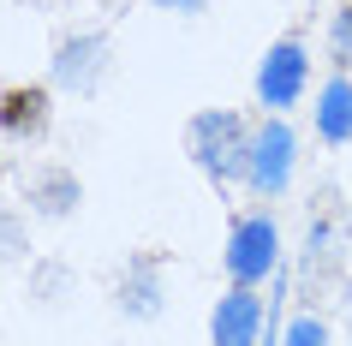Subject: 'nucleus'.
Segmentation results:
<instances>
[{
    "label": "nucleus",
    "mask_w": 352,
    "mask_h": 346,
    "mask_svg": "<svg viewBox=\"0 0 352 346\" xmlns=\"http://www.w3.org/2000/svg\"><path fill=\"white\" fill-rule=\"evenodd\" d=\"M251 120L233 108H197L186 120V155L197 162L209 185H245V162H251Z\"/></svg>",
    "instance_id": "1"
},
{
    "label": "nucleus",
    "mask_w": 352,
    "mask_h": 346,
    "mask_svg": "<svg viewBox=\"0 0 352 346\" xmlns=\"http://www.w3.org/2000/svg\"><path fill=\"white\" fill-rule=\"evenodd\" d=\"M113 78V36L108 30H66L48 54V90L90 102L102 96V84Z\"/></svg>",
    "instance_id": "2"
},
{
    "label": "nucleus",
    "mask_w": 352,
    "mask_h": 346,
    "mask_svg": "<svg viewBox=\"0 0 352 346\" xmlns=\"http://www.w3.org/2000/svg\"><path fill=\"white\" fill-rule=\"evenodd\" d=\"M298 173V131L287 126V113H263L251 131V162H245V191L257 203H280L293 191Z\"/></svg>",
    "instance_id": "3"
},
{
    "label": "nucleus",
    "mask_w": 352,
    "mask_h": 346,
    "mask_svg": "<svg viewBox=\"0 0 352 346\" xmlns=\"http://www.w3.org/2000/svg\"><path fill=\"white\" fill-rule=\"evenodd\" d=\"M221 269L233 287H263L269 274L280 269V227L269 209H251V215H233L221 245Z\"/></svg>",
    "instance_id": "4"
},
{
    "label": "nucleus",
    "mask_w": 352,
    "mask_h": 346,
    "mask_svg": "<svg viewBox=\"0 0 352 346\" xmlns=\"http://www.w3.org/2000/svg\"><path fill=\"white\" fill-rule=\"evenodd\" d=\"M305 90H311V48H305V36L269 42L257 60V102L269 113H287L305 102Z\"/></svg>",
    "instance_id": "5"
},
{
    "label": "nucleus",
    "mask_w": 352,
    "mask_h": 346,
    "mask_svg": "<svg viewBox=\"0 0 352 346\" xmlns=\"http://www.w3.org/2000/svg\"><path fill=\"white\" fill-rule=\"evenodd\" d=\"M113 310L126 323H155L167 310V251H131L113 281Z\"/></svg>",
    "instance_id": "6"
},
{
    "label": "nucleus",
    "mask_w": 352,
    "mask_h": 346,
    "mask_svg": "<svg viewBox=\"0 0 352 346\" xmlns=\"http://www.w3.org/2000/svg\"><path fill=\"white\" fill-rule=\"evenodd\" d=\"M54 131V90L48 84H6L0 90V138L6 144H42Z\"/></svg>",
    "instance_id": "7"
},
{
    "label": "nucleus",
    "mask_w": 352,
    "mask_h": 346,
    "mask_svg": "<svg viewBox=\"0 0 352 346\" xmlns=\"http://www.w3.org/2000/svg\"><path fill=\"white\" fill-rule=\"evenodd\" d=\"M24 203L36 221H72L84 209V180L78 167H60V162H42L24 173Z\"/></svg>",
    "instance_id": "8"
},
{
    "label": "nucleus",
    "mask_w": 352,
    "mask_h": 346,
    "mask_svg": "<svg viewBox=\"0 0 352 346\" xmlns=\"http://www.w3.org/2000/svg\"><path fill=\"white\" fill-rule=\"evenodd\" d=\"M209 346H263V292L227 287L209 310Z\"/></svg>",
    "instance_id": "9"
},
{
    "label": "nucleus",
    "mask_w": 352,
    "mask_h": 346,
    "mask_svg": "<svg viewBox=\"0 0 352 346\" xmlns=\"http://www.w3.org/2000/svg\"><path fill=\"white\" fill-rule=\"evenodd\" d=\"M316 138L329 149L352 144V72H334L322 90H316Z\"/></svg>",
    "instance_id": "10"
},
{
    "label": "nucleus",
    "mask_w": 352,
    "mask_h": 346,
    "mask_svg": "<svg viewBox=\"0 0 352 346\" xmlns=\"http://www.w3.org/2000/svg\"><path fill=\"white\" fill-rule=\"evenodd\" d=\"M78 287V269L66 263V257H30V274H24V299L36 310H60L66 299H72Z\"/></svg>",
    "instance_id": "11"
},
{
    "label": "nucleus",
    "mask_w": 352,
    "mask_h": 346,
    "mask_svg": "<svg viewBox=\"0 0 352 346\" xmlns=\"http://www.w3.org/2000/svg\"><path fill=\"white\" fill-rule=\"evenodd\" d=\"M12 263H30V215L0 203V269H12Z\"/></svg>",
    "instance_id": "12"
},
{
    "label": "nucleus",
    "mask_w": 352,
    "mask_h": 346,
    "mask_svg": "<svg viewBox=\"0 0 352 346\" xmlns=\"http://www.w3.org/2000/svg\"><path fill=\"white\" fill-rule=\"evenodd\" d=\"M334 263V221H311V233H305V281H316V274H329Z\"/></svg>",
    "instance_id": "13"
},
{
    "label": "nucleus",
    "mask_w": 352,
    "mask_h": 346,
    "mask_svg": "<svg viewBox=\"0 0 352 346\" xmlns=\"http://www.w3.org/2000/svg\"><path fill=\"white\" fill-rule=\"evenodd\" d=\"M329 60L334 72H352V0H340V12L329 24Z\"/></svg>",
    "instance_id": "14"
},
{
    "label": "nucleus",
    "mask_w": 352,
    "mask_h": 346,
    "mask_svg": "<svg viewBox=\"0 0 352 346\" xmlns=\"http://www.w3.org/2000/svg\"><path fill=\"white\" fill-rule=\"evenodd\" d=\"M280 346H329V323L322 316H293L287 334H280Z\"/></svg>",
    "instance_id": "15"
},
{
    "label": "nucleus",
    "mask_w": 352,
    "mask_h": 346,
    "mask_svg": "<svg viewBox=\"0 0 352 346\" xmlns=\"http://www.w3.org/2000/svg\"><path fill=\"white\" fill-rule=\"evenodd\" d=\"M149 6H162V12H179V19H197V12H209L215 0H149Z\"/></svg>",
    "instance_id": "16"
},
{
    "label": "nucleus",
    "mask_w": 352,
    "mask_h": 346,
    "mask_svg": "<svg viewBox=\"0 0 352 346\" xmlns=\"http://www.w3.org/2000/svg\"><path fill=\"white\" fill-rule=\"evenodd\" d=\"M346 323H352V281H346Z\"/></svg>",
    "instance_id": "17"
},
{
    "label": "nucleus",
    "mask_w": 352,
    "mask_h": 346,
    "mask_svg": "<svg viewBox=\"0 0 352 346\" xmlns=\"http://www.w3.org/2000/svg\"><path fill=\"white\" fill-rule=\"evenodd\" d=\"M0 180H6V162H0Z\"/></svg>",
    "instance_id": "18"
}]
</instances>
